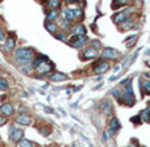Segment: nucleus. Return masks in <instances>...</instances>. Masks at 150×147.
<instances>
[{
    "instance_id": "obj_1",
    "label": "nucleus",
    "mask_w": 150,
    "mask_h": 147,
    "mask_svg": "<svg viewBox=\"0 0 150 147\" xmlns=\"http://www.w3.org/2000/svg\"><path fill=\"white\" fill-rule=\"evenodd\" d=\"M33 66L37 70V72H40V74H47L54 70V65L50 62L46 55H38L37 59L34 60Z\"/></svg>"
},
{
    "instance_id": "obj_2",
    "label": "nucleus",
    "mask_w": 150,
    "mask_h": 147,
    "mask_svg": "<svg viewBox=\"0 0 150 147\" xmlns=\"http://www.w3.org/2000/svg\"><path fill=\"white\" fill-rule=\"evenodd\" d=\"M119 103L124 104V105L127 106H132L136 104V97L134 95H133V89H132V82H128L127 85H125V92L124 95H122V97L119 100Z\"/></svg>"
},
{
    "instance_id": "obj_3",
    "label": "nucleus",
    "mask_w": 150,
    "mask_h": 147,
    "mask_svg": "<svg viewBox=\"0 0 150 147\" xmlns=\"http://www.w3.org/2000/svg\"><path fill=\"white\" fill-rule=\"evenodd\" d=\"M15 57H16V59H17L18 62L29 63L32 59H33L34 53H33V50L29 49V47H20V49L16 50Z\"/></svg>"
},
{
    "instance_id": "obj_4",
    "label": "nucleus",
    "mask_w": 150,
    "mask_h": 147,
    "mask_svg": "<svg viewBox=\"0 0 150 147\" xmlns=\"http://www.w3.org/2000/svg\"><path fill=\"white\" fill-rule=\"evenodd\" d=\"M9 138L12 139V142H18L20 143L24 138V132L21 129L16 126H11L9 129Z\"/></svg>"
},
{
    "instance_id": "obj_5",
    "label": "nucleus",
    "mask_w": 150,
    "mask_h": 147,
    "mask_svg": "<svg viewBox=\"0 0 150 147\" xmlns=\"http://www.w3.org/2000/svg\"><path fill=\"white\" fill-rule=\"evenodd\" d=\"M109 70V63L107 62V60H98V62L93 63V71H95L96 74H104L107 72V71Z\"/></svg>"
},
{
    "instance_id": "obj_6",
    "label": "nucleus",
    "mask_w": 150,
    "mask_h": 147,
    "mask_svg": "<svg viewBox=\"0 0 150 147\" xmlns=\"http://www.w3.org/2000/svg\"><path fill=\"white\" fill-rule=\"evenodd\" d=\"M87 42V37L83 36V37H79V36H74L71 37L70 39H69V44L71 45L73 47H75V49H78V47H82L83 45Z\"/></svg>"
},
{
    "instance_id": "obj_7",
    "label": "nucleus",
    "mask_w": 150,
    "mask_h": 147,
    "mask_svg": "<svg viewBox=\"0 0 150 147\" xmlns=\"http://www.w3.org/2000/svg\"><path fill=\"white\" fill-rule=\"evenodd\" d=\"M100 57L103 58V59H115V58L119 57V53H117V50H115V49H111V47H105V49L101 51Z\"/></svg>"
},
{
    "instance_id": "obj_8",
    "label": "nucleus",
    "mask_w": 150,
    "mask_h": 147,
    "mask_svg": "<svg viewBox=\"0 0 150 147\" xmlns=\"http://www.w3.org/2000/svg\"><path fill=\"white\" fill-rule=\"evenodd\" d=\"M130 8H128V9H125V11H121V12H117L116 15L113 16V21L116 24H119V23H124L125 20H127V17H128V15H129L130 13Z\"/></svg>"
},
{
    "instance_id": "obj_9",
    "label": "nucleus",
    "mask_w": 150,
    "mask_h": 147,
    "mask_svg": "<svg viewBox=\"0 0 150 147\" xmlns=\"http://www.w3.org/2000/svg\"><path fill=\"white\" fill-rule=\"evenodd\" d=\"M98 50L96 49H93V47H88V49H86L84 51H83V55H82V58L84 60H87V59H95L96 57H98Z\"/></svg>"
},
{
    "instance_id": "obj_10",
    "label": "nucleus",
    "mask_w": 150,
    "mask_h": 147,
    "mask_svg": "<svg viewBox=\"0 0 150 147\" xmlns=\"http://www.w3.org/2000/svg\"><path fill=\"white\" fill-rule=\"evenodd\" d=\"M0 112H1L3 116L9 117V116H12V114H13V112H15V108H13L12 104L5 103V104H1V106H0Z\"/></svg>"
},
{
    "instance_id": "obj_11",
    "label": "nucleus",
    "mask_w": 150,
    "mask_h": 147,
    "mask_svg": "<svg viewBox=\"0 0 150 147\" xmlns=\"http://www.w3.org/2000/svg\"><path fill=\"white\" fill-rule=\"evenodd\" d=\"M100 110L103 112L105 116H111L112 113V104L109 100H104L100 103Z\"/></svg>"
},
{
    "instance_id": "obj_12",
    "label": "nucleus",
    "mask_w": 150,
    "mask_h": 147,
    "mask_svg": "<svg viewBox=\"0 0 150 147\" xmlns=\"http://www.w3.org/2000/svg\"><path fill=\"white\" fill-rule=\"evenodd\" d=\"M15 44H16V38H15V34L11 33L9 37L5 39V45H4V50L5 51H12V49L15 47Z\"/></svg>"
},
{
    "instance_id": "obj_13",
    "label": "nucleus",
    "mask_w": 150,
    "mask_h": 147,
    "mask_svg": "<svg viewBox=\"0 0 150 147\" xmlns=\"http://www.w3.org/2000/svg\"><path fill=\"white\" fill-rule=\"evenodd\" d=\"M16 122L20 125H30L32 124V117H29L28 114H18L16 117Z\"/></svg>"
},
{
    "instance_id": "obj_14",
    "label": "nucleus",
    "mask_w": 150,
    "mask_h": 147,
    "mask_svg": "<svg viewBox=\"0 0 150 147\" xmlns=\"http://www.w3.org/2000/svg\"><path fill=\"white\" fill-rule=\"evenodd\" d=\"M73 33H74V36H79V37L86 36V28H84V25H83V24H78V25L74 28Z\"/></svg>"
},
{
    "instance_id": "obj_15",
    "label": "nucleus",
    "mask_w": 150,
    "mask_h": 147,
    "mask_svg": "<svg viewBox=\"0 0 150 147\" xmlns=\"http://www.w3.org/2000/svg\"><path fill=\"white\" fill-rule=\"evenodd\" d=\"M67 79V75H65L63 72H54L53 75H50V80L53 82H63Z\"/></svg>"
},
{
    "instance_id": "obj_16",
    "label": "nucleus",
    "mask_w": 150,
    "mask_h": 147,
    "mask_svg": "<svg viewBox=\"0 0 150 147\" xmlns=\"http://www.w3.org/2000/svg\"><path fill=\"white\" fill-rule=\"evenodd\" d=\"M109 126H111V129L112 130H115V132H117V130L121 127V125H120V122H119V120L116 118V117H112L111 118V121H109Z\"/></svg>"
},
{
    "instance_id": "obj_17",
    "label": "nucleus",
    "mask_w": 150,
    "mask_h": 147,
    "mask_svg": "<svg viewBox=\"0 0 150 147\" xmlns=\"http://www.w3.org/2000/svg\"><path fill=\"white\" fill-rule=\"evenodd\" d=\"M45 28L47 29V30L50 32V33H57V29H58V25L55 23H47L45 24Z\"/></svg>"
},
{
    "instance_id": "obj_18",
    "label": "nucleus",
    "mask_w": 150,
    "mask_h": 147,
    "mask_svg": "<svg viewBox=\"0 0 150 147\" xmlns=\"http://www.w3.org/2000/svg\"><path fill=\"white\" fill-rule=\"evenodd\" d=\"M58 17V12L55 9H50L49 12H47V23H53V20H55V18Z\"/></svg>"
},
{
    "instance_id": "obj_19",
    "label": "nucleus",
    "mask_w": 150,
    "mask_h": 147,
    "mask_svg": "<svg viewBox=\"0 0 150 147\" xmlns=\"http://www.w3.org/2000/svg\"><path fill=\"white\" fill-rule=\"evenodd\" d=\"M127 4H128V1H125V0H115L111 4V7L113 8V9H117V8L124 7V5H127Z\"/></svg>"
},
{
    "instance_id": "obj_20",
    "label": "nucleus",
    "mask_w": 150,
    "mask_h": 147,
    "mask_svg": "<svg viewBox=\"0 0 150 147\" xmlns=\"http://www.w3.org/2000/svg\"><path fill=\"white\" fill-rule=\"evenodd\" d=\"M63 16H65V20L70 21L74 18V11L70 9V8H67V9H65V12H63Z\"/></svg>"
},
{
    "instance_id": "obj_21",
    "label": "nucleus",
    "mask_w": 150,
    "mask_h": 147,
    "mask_svg": "<svg viewBox=\"0 0 150 147\" xmlns=\"http://www.w3.org/2000/svg\"><path fill=\"white\" fill-rule=\"evenodd\" d=\"M132 26H133V21L130 20V18H127V20L121 24V29H124V30H128V29L132 28Z\"/></svg>"
},
{
    "instance_id": "obj_22",
    "label": "nucleus",
    "mask_w": 150,
    "mask_h": 147,
    "mask_svg": "<svg viewBox=\"0 0 150 147\" xmlns=\"http://www.w3.org/2000/svg\"><path fill=\"white\" fill-rule=\"evenodd\" d=\"M141 120H144V121H150V108L145 109V110L141 113Z\"/></svg>"
},
{
    "instance_id": "obj_23",
    "label": "nucleus",
    "mask_w": 150,
    "mask_h": 147,
    "mask_svg": "<svg viewBox=\"0 0 150 147\" xmlns=\"http://www.w3.org/2000/svg\"><path fill=\"white\" fill-rule=\"evenodd\" d=\"M20 147H34V143L29 139H23L20 142Z\"/></svg>"
},
{
    "instance_id": "obj_24",
    "label": "nucleus",
    "mask_w": 150,
    "mask_h": 147,
    "mask_svg": "<svg viewBox=\"0 0 150 147\" xmlns=\"http://www.w3.org/2000/svg\"><path fill=\"white\" fill-rule=\"evenodd\" d=\"M47 5H49L52 9H55V8H59L61 1H58V0H50V1L47 3Z\"/></svg>"
},
{
    "instance_id": "obj_25",
    "label": "nucleus",
    "mask_w": 150,
    "mask_h": 147,
    "mask_svg": "<svg viewBox=\"0 0 150 147\" xmlns=\"http://www.w3.org/2000/svg\"><path fill=\"white\" fill-rule=\"evenodd\" d=\"M0 89L1 91L8 89V82L4 79V77H0Z\"/></svg>"
},
{
    "instance_id": "obj_26",
    "label": "nucleus",
    "mask_w": 150,
    "mask_h": 147,
    "mask_svg": "<svg viewBox=\"0 0 150 147\" xmlns=\"http://www.w3.org/2000/svg\"><path fill=\"white\" fill-rule=\"evenodd\" d=\"M142 88H144V92L148 93V95H150V80H146V82H144Z\"/></svg>"
},
{
    "instance_id": "obj_27",
    "label": "nucleus",
    "mask_w": 150,
    "mask_h": 147,
    "mask_svg": "<svg viewBox=\"0 0 150 147\" xmlns=\"http://www.w3.org/2000/svg\"><path fill=\"white\" fill-rule=\"evenodd\" d=\"M130 121H132L133 124H140V122H141V117L140 116H134V117H132V118H130Z\"/></svg>"
},
{
    "instance_id": "obj_28",
    "label": "nucleus",
    "mask_w": 150,
    "mask_h": 147,
    "mask_svg": "<svg viewBox=\"0 0 150 147\" xmlns=\"http://www.w3.org/2000/svg\"><path fill=\"white\" fill-rule=\"evenodd\" d=\"M74 11V17H78V16H83V12L80 8H78V9H73Z\"/></svg>"
},
{
    "instance_id": "obj_29",
    "label": "nucleus",
    "mask_w": 150,
    "mask_h": 147,
    "mask_svg": "<svg viewBox=\"0 0 150 147\" xmlns=\"http://www.w3.org/2000/svg\"><path fill=\"white\" fill-rule=\"evenodd\" d=\"M100 46H101V44L99 41H96V39L91 42V47H93V49H96V47H100Z\"/></svg>"
},
{
    "instance_id": "obj_30",
    "label": "nucleus",
    "mask_w": 150,
    "mask_h": 147,
    "mask_svg": "<svg viewBox=\"0 0 150 147\" xmlns=\"http://www.w3.org/2000/svg\"><path fill=\"white\" fill-rule=\"evenodd\" d=\"M112 95H113L115 97L117 98V100H120V93H119V91H117V89H113V91H112Z\"/></svg>"
},
{
    "instance_id": "obj_31",
    "label": "nucleus",
    "mask_w": 150,
    "mask_h": 147,
    "mask_svg": "<svg viewBox=\"0 0 150 147\" xmlns=\"http://www.w3.org/2000/svg\"><path fill=\"white\" fill-rule=\"evenodd\" d=\"M5 122H7V118H5V117H3V116H0V126H1V125H4Z\"/></svg>"
},
{
    "instance_id": "obj_32",
    "label": "nucleus",
    "mask_w": 150,
    "mask_h": 147,
    "mask_svg": "<svg viewBox=\"0 0 150 147\" xmlns=\"http://www.w3.org/2000/svg\"><path fill=\"white\" fill-rule=\"evenodd\" d=\"M57 38H58V39H62V41H65V34H63V33H58V34H57Z\"/></svg>"
},
{
    "instance_id": "obj_33",
    "label": "nucleus",
    "mask_w": 150,
    "mask_h": 147,
    "mask_svg": "<svg viewBox=\"0 0 150 147\" xmlns=\"http://www.w3.org/2000/svg\"><path fill=\"white\" fill-rule=\"evenodd\" d=\"M5 36H4V32H3V29L0 28V41H4Z\"/></svg>"
},
{
    "instance_id": "obj_34",
    "label": "nucleus",
    "mask_w": 150,
    "mask_h": 147,
    "mask_svg": "<svg viewBox=\"0 0 150 147\" xmlns=\"http://www.w3.org/2000/svg\"><path fill=\"white\" fill-rule=\"evenodd\" d=\"M115 133H116V132H115V130L109 129V130H108V132H107V134H108V135H111V137H112V135H115Z\"/></svg>"
},
{
    "instance_id": "obj_35",
    "label": "nucleus",
    "mask_w": 150,
    "mask_h": 147,
    "mask_svg": "<svg viewBox=\"0 0 150 147\" xmlns=\"http://www.w3.org/2000/svg\"><path fill=\"white\" fill-rule=\"evenodd\" d=\"M103 139H104V141L108 139V134H107V133H103Z\"/></svg>"
},
{
    "instance_id": "obj_36",
    "label": "nucleus",
    "mask_w": 150,
    "mask_h": 147,
    "mask_svg": "<svg viewBox=\"0 0 150 147\" xmlns=\"http://www.w3.org/2000/svg\"><path fill=\"white\" fill-rule=\"evenodd\" d=\"M45 112H46V113H52V109H50V108H45Z\"/></svg>"
},
{
    "instance_id": "obj_37",
    "label": "nucleus",
    "mask_w": 150,
    "mask_h": 147,
    "mask_svg": "<svg viewBox=\"0 0 150 147\" xmlns=\"http://www.w3.org/2000/svg\"><path fill=\"white\" fill-rule=\"evenodd\" d=\"M146 54H148V55H150V49L148 50V51H146Z\"/></svg>"
},
{
    "instance_id": "obj_38",
    "label": "nucleus",
    "mask_w": 150,
    "mask_h": 147,
    "mask_svg": "<svg viewBox=\"0 0 150 147\" xmlns=\"http://www.w3.org/2000/svg\"><path fill=\"white\" fill-rule=\"evenodd\" d=\"M129 147H134V146H129Z\"/></svg>"
}]
</instances>
